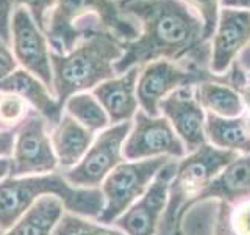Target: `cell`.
I'll return each instance as SVG.
<instances>
[{
	"label": "cell",
	"instance_id": "31",
	"mask_svg": "<svg viewBox=\"0 0 250 235\" xmlns=\"http://www.w3.org/2000/svg\"><path fill=\"white\" fill-rule=\"evenodd\" d=\"M222 8H234V10L250 11V0H221Z\"/></svg>",
	"mask_w": 250,
	"mask_h": 235
},
{
	"label": "cell",
	"instance_id": "10",
	"mask_svg": "<svg viewBox=\"0 0 250 235\" xmlns=\"http://www.w3.org/2000/svg\"><path fill=\"white\" fill-rule=\"evenodd\" d=\"M57 166L58 160L45 132V119L38 112L28 113L14 138L11 177L50 174Z\"/></svg>",
	"mask_w": 250,
	"mask_h": 235
},
{
	"label": "cell",
	"instance_id": "21",
	"mask_svg": "<svg viewBox=\"0 0 250 235\" xmlns=\"http://www.w3.org/2000/svg\"><path fill=\"white\" fill-rule=\"evenodd\" d=\"M205 133L208 144L238 155L250 154V135L244 118H221L207 113Z\"/></svg>",
	"mask_w": 250,
	"mask_h": 235
},
{
	"label": "cell",
	"instance_id": "3",
	"mask_svg": "<svg viewBox=\"0 0 250 235\" xmlns=\"http://www.w3.org/2000/svg\"><path fill=\"white\" fill-rule=\"evenodd\" d=\"M42 196H57L67 212L89 219H97L105 206L100 188L74 187L58 172L6 177L0 182V227L10 229Z\"/></svg>",
	"mask_w": 250,
	"mask_h": 235
},
{
	"label": "cell",
	"instance_id": "28",
	"mask_svg": "<svg viewBox=\"0 0 250 235\" xmlns=\"http://www.w3.org/2000/svg\"><path fill=\"white\" fill-rule=\"evenodd\" d=\"M58 0H16V3L19 6L27 8L30 11L31 18L36 22V25L41 28L44 33L47 31V22H49V18L47 14L50 13L52 8H55Z\"/></svg>",
	"mask_w": 250,
	"mask_h": 235
},
{
	"label": "cell",
	"instance_id": "17",
	"mask_svg": "<svg viewBox=\"0 0 250 235\" xmlns=\"http://www.w3.org/2000/svg\"><path fill=\"white\" fill-rule=\"evenodd\" d=\"M0 93H11L22 97L33 107L45 121L57 125L61 118V107L49 88L38 77L25 69H16L14 72L0 82Z\"/></svg>",
	"mask_w": 250,
	"mask_h": 235
},
{
	"label": "cell",
	"instance_id": "11",
	"mask_svg": "<svg viewBox=\"0 0 250 235\" xmlns=\"http://www.w3.org/2000/svg\"><path fill=\"white\" fill-rule=\"evenodd\" d=\"M177 169L172 159L156 174L150 187L133 206L116 219L114 224L125 235H156L161 218L167 206L169 187Z\"/></svg>",
	"mask_w": 250,
	"mask_h": 235
},
{
	"label": "cell",
	"instance_id": "16",
	"mask_svg": "<svg viewBox=\"0 0 250 235\" xmlns=\"http://www.w3.org/2000/svg\"><path fill=\"white\" fill-rule=\"evenodd\" d=\"M250 198V154L238 155L195 198L194 207L208 201L234 204Z\"/></svg>",
	"mask_w": 250,
	"mask_h": 235
},
{
	"label": "cell",
	"instance_id": "30",
	"mask_svg": "<svg viewBox=\"0 0 250 235\" xmlns=\"http://www.w3.org/2000/svg\"><path fill=\"white\" fill-rule=\"evenodd\" d=\"M14 132L0 130V159H10L14 149Z\"/></svg>",
	"mask_w": 250,
	"mask_h": 235
},
{
	"label": "cell",
	"instance_id": "24",
	"mask_svg": "<svg viewBox=\"0 0 250 235\" xmlns=\"http://www.w3.org/2000/svg\"><path fill=\"white\" fill-rule=\"evenodd\" d=\"M114 229L74 213L62 215L52 235H113Z\"/></svg>",
	"mask_w": 250,
	"mask_h": 235
},
{
	"label": "cell",
	"instance_id": "34",
	"mask_svg": "<svg viewBox=\"0 0 250 235\" xmlns=\"http://www.w3.org/2000/svg\"><path fill=\"white\" fill-rule=\"evenodd\" d=\"M3 234H5V231L2 229V227H0V235H3Z\"/></svg>",
	"mask_w": 250,
	"mask_h": 235
},
{
	"label": "cell",
	"instance_id": "7",
	"mask_svg": "<svg viewBox=\"0 0 250 235\" xmlns=\"http://www.w3.org/2000/svg\"><path fill=\"white\" fill-rule=\"evenodd\" d=\"M169 160L172 159L156 157L144 160H124L117 164L100 185L105 206L96 221L105 226L113 224L147 191L156 174Z\"/></svg>",
	"mask_w": 250,
	"mask_h": 235
},
{
	"label": "cell",
	"instance_id": "32",
	"mask_svg": "<svg viewBox=\"0 0 250 235\" xmlns=\"http://www.w3.org/2000/svg\"><path fill=\"white\" fill-rule=\"evenodd\" d=\"M238 65L246 70L247 74H250V44L244 49V52H242L239 55L238 58Z\"/></svg>",
	"mask_w": 250,
	"mask_h": 235
},
{
	"label": "cell",
	"instance_id": "6",
	"mask_svg": "<svg viewBox=\"0 0 250 235\" xmlns=\"http://www.w3.org/2000/svg\"><path fill=\"white\" fill-rule=\"evenodd\" d=\"M211 80L230 82V74L225 77L216 75L211 72L209 68L200 66L192 61H188L185 65L169 60L147 63L141 68L136 83L139 108L148 116H160V104L169 94L180 88H189V86Z\"/></svg>",
	"mask_w": 250,
	"mask_h": 235
},
{
	"label": "cell",
	"instance_id": "23",
	"mask_svg": "<svg viewBox=\"0 0 250 235\" xmlns=\"http://www.w3.org/2000/svg\"><path fill=\"white\" fill-rule=\"evenodd\" d=\"M214 235H250V198L234 204L219 202Z\"/></svg>",
	"mask_w": 250,
	"mask_h": 235
},
{
	"label": "cell",
	"instance_id": "1",
	"mask_svg": "<svg viewBox=\"0 0 250 235\" xmlns=\"http://www.w3.org/2000/svg\"><path fill=\"white\" fill-rule=\"evenodd\" d=\"M141 22V33L133 41H124V55L116 61L117 74L156 60L189 61L209 65L208 41L202 18L182 0H133L121 6Z\"/></svg>",
	"mask_w": 250,
	"mask_h": 235
},
{
	"label": "cell",
	"instance_id": "5",
	"mask_svg": "<svg viewBox=\"0 0 250 235\" xmlns=\"http://www.w3.org/2000/svg\"><path fill=\"white\" fill-rule=\"evenodd\" d=\"M86 14H96L100 24L121 41H133L139 36L138 28L122 16L114 0H58L49 18L47 39L55 53H67L84 38V31L75 28V21Z\"/></svg>",
	"mask_w": 250,
	"mask_h": 235
},
{
	"label": "cell",
	"instance_id": "14",
	"mask_svg": "<svg viewBox=\"0 0 250 235\" xmlns=\"http://www.w3.org/2000/svg\"><path fill=\"white\" fill-rule=\"evenodd\" d=\"M160 113L174 127L178 138L183 141L186 152H194L208 144L205 133L207 113L194 96V86L180 88L161 100Z\"/></svg>",
	"mask_w": 250,
	"mask_h": 235
},
{
	"label": "cell",
	"instance_id": "4",
	"mask_svg": "<svg viewBox=\"0 0 250 235\" xmlns=\"http://www.w3.org/2000/svg\"><path fill=\"white\" fill-rule=\"evenodd\" d=\"M238 154L211 144L199 147L177 160V169L169 187V199L156 235H185V215L194 207L195 198Z\"/></svg>",
	"mask_w": 250,
	"mask_h": 235
},
{
	"label": "cell",
	"instance_id": "22",
	"mask_svg": "<svg viewBox=\"0 0 250 235\" xmlns=\"http://www.w3.org/2000/svg\"><path fill=\"white\" fill-rule=\"evenodd\" d=\"M66 113L91 132H102L108 127L109 118L100 102L89 93H77L66 100Z\"/></svg>",
	"mask_w": 250,
	"mask_h": 235
},
{
	"label": "cell",
	"instance_id": "33",
	"mask_svg": "<svg viewBox=\"0 0 250 235\" xmlns=\"http://www.w3.org/2000/svg\"><path fill=\"white\" fill-rule=\"evenodd\" d=\"M11 174V159H0V182Z\"/></svg>",
	"mask_w": 250,
	"mask_h": 235
},
{
	"label": "cell",
	"instance_id": "26",
	"mask_svg": "<svg viewBox=\"0 0 250 235\" xmlns=\"http://www.w3.org/2000/svg\"><path fill=\"white\" fill-rule=\"evenodd\" d=\"M133 0H121L119 8L125 3H130ZM186 5H189L192 10L197 11V14L202 18L203 28H205V39L213 38L214 30L219 19V6H221V0H182Z\"/></svg>",
	"mask_w": 250,
	"mask_h": 235
},
{
	"label": "cell",
	"instance_id": "18",
	"mask_svg": "<svg viewBox=\"0 0 250 235\" xmlns=\"http://www.w3.org/2000/svg\"><path fill=\"white\" fill-rule=\"evenodd\" d=\"M50 140L58 166L69 171L88 152L94 141V132L83 127L72 116L64 113L55 125Z\"/></svg>",
	"mask_w": 250,
	"mask_h": 235
},
{
	"label": "cell",
	"instance_id": "2",
	"mask_svg": "<svg viewBox=\"0 0 250 235\" xmlns=\"http://www.w3.org/2000/svg\"><path fill=\"white\" fill-rule=\"evenodd\" d=\"M122 43L108 30H89L70 52L50 53L52 90L61 108L70 96L116 77L114 65L124 55Z\"/></svg>",
	"mask_w": 250,
	"mask_h": 235
},
{
	"label": "cell",
	"instance_id": "9",
	"mask_svg": "<svg viewBox=\"0 0 250 235\" xmlns=\"http://www.w3.org/2000/svg\"><path fill=\"white\" fill-rule=\"evenodd\" d=\"M133 125L124 144L125 160H144L167 157V159H183L188 154L183 141L178 138L170 122L160 116H148L143 110H138L133 118Z\"/></svg>",
	"mask_w": 250,
	"mask_h": 235
},
{
	"label": "cell",
	"instance_id": "19",
	"mask_svg": "<svg viewBox=\"0 0 250 235\" xmlns=\"http://www.w3.org/2000/svg\"><path fill=\"white\" fill-rule=\"evenodd\" d=\"M64 215V204L57 196H42L3 235H52Z\"/></svg>",
	"mask_w": 250,
	"mask_h": 235
},
{
	"label": "cell",
	"instance_id": "12",
	"mask_svg": "<svg viewBox=\"0 0 250 235\" xmlns=\"http://www.w3.org/2000/svg\"><path fill=\"white\" fill-rule=\"evenodd\" d=\"M11 44L16 61L52 90V52L49 50V43L44 31L23 6H18L13 13Z\"/></svg>",
	"mask_w": 250,
	"mask_h": 235
},
{
	"label": "cell",
	"instance_id": "25",
	"mask_svg": "<svg viewBox=\"0 0 250 235\" xmlns=\"http://www.w3.org/2000/svg\"><path fill=\"white\" fill-rule=\"evenodd\" d=\"M28 107L22 97L11 93L0 96V127H13L22 124L27 118Z\"/></svg>",
	"mask_w": 250,
	"mask_h": 235
},
{
	"label": "cell",
	"instance_id": "15",
	"mask_svg": "<svg viewBox=\"0 0 250 235\" xmlns=\"http://www.w3.org/2000/svg\"><path fill=\"white\" fill-rule=\"evenodd\" d=\"M139 70L141 68L135 66L119 77L102 82L92 90L94 97L104 107L113 125L130 122L138 112L139 104L136 97V83Z\"/></svg>",
	"mask_w": 250,
	"mask_h": 235
},
{
	"label": "cell",
	"instance_id": "20",
	"mask_svg": "<svg viewBox=\"0 0 250 235\" xmlns=\"http://www.w3.org/2000/svg\"><path fill=\"white\" fill-rule=\"evenodd\" d=\"M194 96L205 113L221 118H239L244 113L241 94L229 80H211L195 85Z\"/></svg>",
	"mask_w": 250,
	"mask_h": 235
},
{
	"label": "cell",
	"instance_id": "29",
	"mask_svg": "<svg viewBox=\"0 0 250 235\" xmlns=\"http://www.w3.org/2000/svg\"><path fill=\"white\" fill-rule=\"evenodd\" d=\"M16 69H18V61H16L8 44L0 38V82L10 77Z\"/></svg>",
	"mask_w": 250,
	"mask_h": 235
},
{
	"label": "cell",
	"instance_id": "13",
	"mask_svg": "<svg viewBox=\"0 0 250 235\" xmlns=\"http://www.w3.org/2000/svg\"><path fill=\"white\" fill-rule=\"evenodd\" d=\"M250 44V11L222 8L211 38L209 70L216 75L229 74L234 61Z\"/></svg>",
	"mask_w": 250,
	"mask_h": 235
},
{
	"label": "cell",
	"instance_id": "8",
	"mask_svg": "<svg viewBox=\"0 0 250 235\" xmlns=\"http://www.w3.org/2000/svg\"><path fill=\"white\" fill-rule=\"evenodd\" d=\"M131 125L133 122L130 121L102 130L83 159L72 169L64 172L67 182L78 188H100L109 172L125 160L124 144Z\"/></svg>",
	"mask_w": 250,
	"mask_h": 235
},
{
	"label": "cell",
	"instance_id": "27",
	"mask_svg": "<svg viewBox=\"0 0 250 235\" xmlns=\"http://www.w3.org/2000/svg\"><path fill=\"white\" fill-rule=\"evenodd\" d=\"M230 69H231V72H229L230 85H233L241 94L242 104H244V113H242V118H244L246 129L250 135V74H247L246 70L238 65V61H234Z\"/></svg>",
	"mask_w": 250,
	"mask_h": 235
}]
</instances>
